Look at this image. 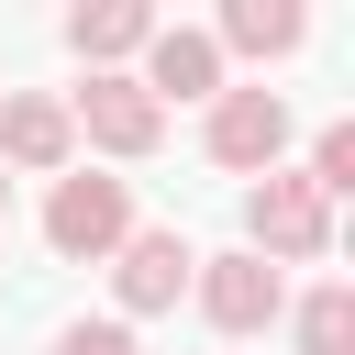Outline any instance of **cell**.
Wrapping results in <instances>:
<instances>
[{
	"instance_id": "1",
	"label": "cell",
	"mask_w": 355,
	"mask_h": 355,
	"mask_svg": "<svg viewBox=\"0 0 355 355\" xmlns=\"http://www.w3.org/2000/svg\"><path fill=\"white\" fill-rule=\"evenodd\" d=\"M322 244H333V200H322L311 178L266 166V178L244 189V255H266V266H311Z\"/></svg>"
},
{
	"instance_id": "2",
	"label": "cell",
	"mask_w": 355,
	"mask_h": 355,
	"mask_svg": "<svg viewBox=\"0 0 355 355\" xmlns=\"http://www.w3.org/2000/svg\"><path fill=\"white\" fill-rule=\"evenodd\" d=\"M122 233H133V189H122V178L67 166V178H55V200H44V244H55L67 266H100V255H122Z\"/></svg>"
},
{
	"instance_id": "3",
	"label": "cell",
	"mask_w": 355,
	"mask_h": 355,
	"mask_svg": "<svg viewBox=\"0 0 355 355\" xmlns=\"http://www.w3.org/2000/svg\"><path fill=\"white\" fill-rule=\"evenodd\" d=\"M189 300H200V322H211V333H233V344H244V333H266V322H288V277H277L266 255H244V244H233V255H200Z\"/></svg>"
},
{
	"instance_id": "4",
	"label": "cell",
	"mask_w": 355,
	"mask_h": 355,
	"mask_svg": "<svg viewBox=\"0 0 355 355\" xmlns=\"http://www.w3.org/2000/svg\"><path fill=\"white\" fill-rule=\"evenodd\" d=\"M189 277H200V244L178 233V222H133L122 233V255H111V288H122V311L144 322V311H178L189 300Z\"/></svg>"
},
{
	"instance_id": "5",
	"label": "cell",
	"mask_w": 355,
	"mask_h": 355,
	"mask_svg": "<svg viewBox=\"0 0 355 355\" xmlns=\"http://www.w3.org/2000/svg\"><path fill=\"white\" fill-rule=\"evenodd\" d=\"M200 144H211V166L266 178V166L288 155V100H277V89H222V100H211V122H200Z\"/></svg>"
},
{
	"instance_id": "6",
	"label": "cell",
	"mask_w": 355,
	"mask_h": 355,
	"mask_svg": "<svg viewBox=\"0 0 355 355\" xmlns=\"http://www.w3.org/2000/svg\"><path fill=\"white\" fill-rule=\"evenodd\" d=\"M67 122H78V144H100V155H155L166 144V111L133 89V78H89V89H67Z\"/></svg>"
},
{
	"instance_id": "7",
	"label": "cell",
	"mask_w": 355,
	"mask_h": 355,
	"mask_svg": "<svg viewBox=\"0 0 355 355\" xmlns=\"http://www.w3.org/2000/svg\"><path fill=\"white\" fill-rule=\"evenodd\" d=\"M133 89L166 111V100H222L233 78H222V44H211L200 22H155V33H144V78H133Z\"/></svg>"
},
{
	"instance_id": "8",
	"label": "cell",
	"mask_w": 355,
	"mask_h": 355,
	"mask_svg": "<svg viewBox=\"0 0 355 355\" xmlns=\"http://www.w3.org/2000/svg\"><path fill=\"white\" fill-rule=\"evenodd\" d=\"M0 166H22V178H67V166H78V122H67V100H44V89H0Z\"/></svg>"
},
{
	"instance_id": "9",
	"label": "cell",
	"mask_w": 355,
	"mask_h": 355,
	"mask_svg": "<svg viewBox=\"0 0 355 355\" xmlns=\"http://www.w3.org/2000/svg\"><path fill=\"white\" fill-rule=\"evenodd\" d=\"M144 33H155L144 0H89V11H67V55H78L89 78H122V55H144Z\"/></svg>"
},
{
	"instance_id": "10",
	"label": "cell",
	"mask_w": 355,
	"mask_h": 355,
	"mask_svg": "<svg viewBox=\"0 0 355 355\" xmlns=\"http://www.w3.org/2000/svg\"><path fill=\"white\" fill-rule=\"evenodd\" d=\"M300 33H311L300 0H233L211 44H222V55H300Z\"/></svg>"
},
{
	"instance_id": "11",
	"label": "cell",
	"mask_w": 355,
	"mask_h": 355,
	"mask_svg": "<svg viewBox=\"0 0 355 355\" xmlns=\"http://www.w3.org/2000/svg\"><path fill=\"white\" fill-rule=\"evenodd\" d=\"M288 333H300V355H355V288H311L288 311Z\"/></svg>"
},
{
	"instance_id": "12",
	"label": "cell",
	"mask_w": 355,
	"mask_h": 355,
	"mask_svg": "<svg viewBox=\"0 0 355 355\" xmlns=\"http://www.w3.org/2000/svg\"><path fill=\"white\" fill-rule=\"evenodd\" d=\"M300 178H311L322 200H344V189H355V122H322V144H311V166H300Z\"/></svg>"
},
{
	"instance_id": "13",
	"label": "cell",
	"mask_w": 355,
	"mask_h": 355,
	"mask_svg": "<svg viewBox=\"0 0 355 355\" xmlns=\"http://www.w3.org/2000/svg\"><path fill=\"white\" fill-rule=\"evenodd\" d=\"M55 355H144V344H133V322H67Z\"/></svg>"
},
{
	"instance_id": "14",
	"label": "cell",
	"mask_w": 355,
	"mask_h": 355,
	"mask_svg": "<svg viewBox=\"0 0 355 355\" xmlns=\"http://www.w3.org/2000/svg\"><path fill=\"white\" fill-rule=\"evenodd\" d=\"M0 211H11V178H0Z\"/></svg>"
}]
</instances>
